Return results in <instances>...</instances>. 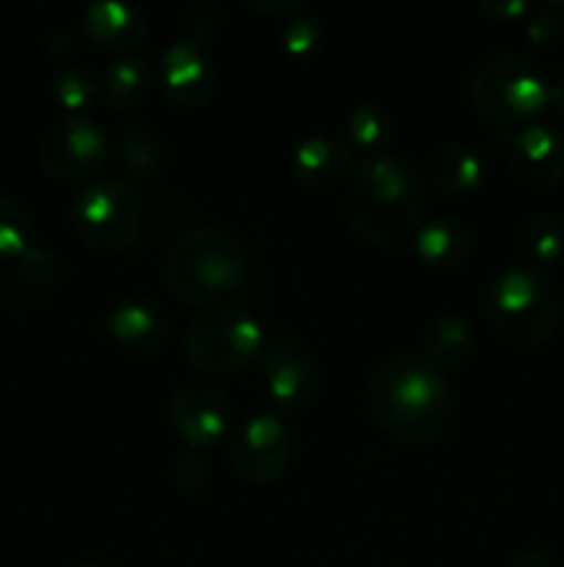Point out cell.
Here are the masks:
<instances>
[{
    "label": "cell",
    "instance_id": "44dd1931",
    "mask_svg": "<svg viewBox=\"0 0 564 567\" xmlns=\"http://www.w3.org/2000/svg\"><path fill=\"white\" fill-rule=\"evenodd\" d=\"M116 164L133 177L149 181L169 164V150L147 127H127L116 144Z\"/></svg>",
    "mask_w": 564,
    "mask_h": 567
},
{
    "label": "cell",
    "instance_id": "ba28073f",
    "mask_svg": "<svg viewBox=\"0 0 564 567\" xmlns=\"http://www.w3.org/2000/svg\"><path fill=\"white\" fill-rule=\"evenodd\" d=\"M293 435L280 415L254 413L230 435V465L247 485L265 487L291 468Z\"/></svg>",
    "mask_w": 564,
    "mask_h": 567
},
{
    "label": "cell",
    "instance_id": "d4e9b609",
    "mask_svg": "<svg viewBox=\"0 0 564 567\" xmlns=\"http://www.w3.org/2000/svg\"><path fill=\"white\" fill-rule=\"evenodd\" d=\"M50 92L53 100L66 111V114H83L92 103L94 92V78L86 66L81 64H61L53 72V81H50Z\"/></svg>",
    "mask_w": 564,
    "mask_h": 567
},
{
    "label": "cell",
    "instance_id": "603a6c76",
    "mask_svg": "<svg viewBox=\"0 0 564 567\" xmlns=\"http://www.w3.org/2000/svg\"><path fill=\"white\" fill-rule=\"evenodd\" d=\"M520 244L531 258V266H551L564 252V225L551 210H534L518 227Z\"/></svg>",
    "mask_w": 564,
    "mask_h": 567
},
{
    "label": "cell",
    "instance_id": "52a82bcc",
    "mask_svg": "<svg viewBox=\"0 0 564 567\" xmlns=\"http://www.w3.org/2000/svg\"><path fill=\"white\" fill-rule=\"evenodd\" d=\"M476 111L492 125H518L547 109V81L529 59L498 53L476 64L468 83Z\"/></svg>",
    "mask_w": 564,
    "mask_h": 567
},
{
    "label": "cell",
    "instance_id": "277c9868",
    "mask_svg": "<svg viewBox=\"0 0 564 567\" xmlns=\"http://www.w3.org/2000/svg\"><path fill=\"white\" fill-rule=\"evenodd\" d=\"M487 319L506 341L540 347L558 327V293L551 277L531 264H512L487 286Z\"/></svg>",
    "mask_w": 564,
    "mask_h": 567
},
{
    "label": "cell",
    "instance_id": "30bf717a",
    "mask_svg": "<svg viewBox=\"0 0 564 567\" xmlns=\"http://www.w3.org/2000/svg\"><path fill=\"white\" fill-rule=\"evenodd\" d=\"M169 424L191 452H205L232 430L230 399L208 382H186L169 399Z\"/></svg>",
    "mask_w": 564,
    "mask_h": 567
},
{
    "label": "cell",
    "instance_id": "cb8c5ba5",
    "mask_svg": "<svg viewBox=\"0 0 564 567\" xmlns=\"http://www.w3.org/2000/svg\"><path fill=\"white\" fill-rule=\"evenodd\" d=\"M326 37L324 17L318 11L299 9L282 22L280 48L291 61H310L321 50Z\"/></svg>",
    "mask_w": 564,
    "mask_h": 567
},
{
    "label": "cell",
    "instance_id": "9c48e42d",
    "mask_svg": "<svg viewBox=\"0 0 564 567\" xmlns=\"http://www.w3.org/2000/svg\"><path fill=\"white\" fill-rule=\"evenodd\" d=\"M108 155V136L86 114H66L42 138L39 164L55 183H81L97 175Z\"/></svg>",
    "mask_w": 564,
    "mask_h": 567
},
{
    "label": "cell",
    "instance_id": "ac0fdd59",
    "mask_svg": "<svg viewBox=\"0 0 564 567\" xmlns=\"http://www.w3.org/2000/svg\"><path fill=\"white\" fill-rule=\"evenodd\" d=\"M426 177L446 197H468L484 181V164L468 144L446 142L431 150Z\"/></svg>",
    "mask_w": 564,
    "mask_h": 567
},
{
    "label": "cell",
    "instance_id": "3957f363",
    "mask_svg": "<svg viewBox=\"0 0 564 567\" xmlns=\"http://www.w3.org/2000/svg\"><path fill=\"white\" fill-rule=\"evenodd\" d=\"M164 277L171 293L188 308H221L243 288L247 252L221 227H188L166 249Z\"/></svg>",
    "mask_w": 564,
    "mask_h": 567
},
{
    "label": "cell",
    "instance_id": "4fadbf2b",
    "mask_svg": "<svg viewBox=\"0 0 564 567\" xmlns=\"http://www.w3.org/2000/svg\"><path fill=\"white\" fill-rule=\"evenodd\" d=\"M506 158L523 186L542 192L564 177V138L547 125H523L509 138Z\"/></svg>",
    "mask_w": 564,
    "mask_h": 567
},
{
    "label": "cell",
    "instance_id": "5bb4252c",
    "mask_svg": "<svg viewBox=\"0 0 564 567\" xmlns=\"http://www.w3.org/2000/svg\"><path fill=\"white\" fill-rule=\"evenodd\" d=\"M105 330L127 352L155 354L169 338V316L155 299L127 293L108 308Z\"/></svg>",
    "mask_w": 564,
    "mask_h": 567
},
{
    "label": "cell",
    "instance_id": "7c38bea8",
    "mask_svg": "<svg viewBox=\"0 0 564 567\" xmlns=\"http://www.w3.org/2000/svg\"><path fill=\"white\" fill-rule=\"evenodd\" d=\"M158 72L164 94L180 109L205 105L216 94V83H219V72L208 50L188 39L166 48Z\"/></svg>",
    "mask_w": 564,
    "mask_h": 567
},
{
    "label": "cell",
    "instance_id": "e575fe53",
    "mask_svg": "<svg viewBox=\"0 0 564 567\" xmlns=\"http://www.w3.org/2000/svg\"><path fill=\"white\" fill-rule=\"evenodd\" d=\"M547 105L556 109V114L564 116V75L556 78L553 83H547Z\"/></svg>",
    "mask_w": 564,
    "mask_h": 567
},
{
    "label": "cell",
    "instance_id": "836d02e7",
    "mask_svg": "<svg viewBox=\"0 0 564 567\" xmlns=\"http://www.w3.org/2000/svg\"><path fill=\"white\" fill-rule=\"evenodd\" d=\"M509 567H558L545 551H523L509 563Z\"/></svg>",
    "mask_w": 564,
    "mask_h": 567
},
{
    "label": "cell",
    "instance_id": "2e32d148",
    "mask_svg": "<svg viewBox=\"0 0 564 567\" xmlns=\"http://www.w3.org/2000/svg\"><path fill=\"white\" fill-rule=\"evenodd\" d=\"M354 172V150L346 138L332 136V133H315L304 138L293 150V177L304 188L324 192L337 186Z\"/></svg>",
    "mask_w": 564,
    "mask_h": 567
},
{
    "label": "cell",
    "instance_id": "1f68e13d",
    "mask_svg": "<svg viewBox=\"0 0 564 567\" xmlns=\"http://www.w3.org/2000/svg\"><path fill=\"white\" fill-rule=\"evenodd\" d=\"M479 11L495 22H514L531 14V3L525 0H484L479 3Z\"/></svg>",
    "mask_w": 564,
    "mask_h": 567
},
{
    "label": "cell",
    "instance_id": "8fae6325",
    "mask_svg": "<svg viewBox=\"0 0 564 567\" xmlns=\"http://www.w3.org/2000/svg\"><path fill=\"white\" fill-rule=\"evenodd\" d=\"M263 385L276 413L293 415L313 408L321 393V371L307 352L293 341H274L260 360Z\"/></svg>",
    "mask_w": 564,
    "mask_h": 567
},
{
    "label": "cell",
    "instance_id": "f1b7e54d",
    "mask_svg": "<svg viewBox=\"0 0 564 567\" xmlns=\"http://www.w3.org/2000/svg\"><path fill=\"white\" fill-rule=\"evenodd\" d=\"M564 25L562 17H558L556 6L545 3L540 9H531V14L525 17V39H529L534 48H553L562 37Z\"/></svg>",
    "mask_w": 564,
    "mask_h": 567
},
{
    "label": "cell",
    "instance_id": "484cf974",
    "mask_svg": "<svg viewBox=\"0 0 564 567\" xmlns=\"http://www.w3.org/2000/svg\"><path fill=\"white\" fill-rule=\"evenodd\" d=\"M33 244V225L20 199L0 194V258L17 260Z\"/></svg>",
    "mask_w": 564,
    "mask_h": 567
},
{
    "label": "cell",
    "instance_id": "9a60e30c",
    "mask_svg": "<svg viewBox=\"0 0 564 567\" xmlns=\"http://www.w3.org/2000/svg\"><path fill=\"white\" fill-rule=\"evenodd\" d=\"M81 31L88 42L111 53H130L147 44L149 20L136 6L119 0H100L83 11Z\"/></svg>",
    "mask_w": 564,
    "mask_h": 567
},
{
    "label": "cell",
    "instance_id": "8992f818",
    "mask_svg": "<svg viewBox=\"0 0 564 567\" xmlns=\"http://www.w3.org/2000/svg\"><path fill=\"white\" fill-rule=\"evenodd\" d=\"M72 227L83 247L116 258L130 252L144 230V205L125 181H92L72 203Z\"/></svg>",
    "mask_w": 564,
    "mask_h": 567
},
{
    "label": "cell",
    "instance_id": "4dcf8cb0",
    "mask_svg": "<svg viewBox=\"0 0 564 567\" xmlns=\"http://www.w3.org/2000/svg\"><path fill=\"white\" fill-rule=\"evenodd\" d=\"M83 31L75 25H66V22H59V25L48 28V33L42 37V50L53 61H70L72 55L81 53L83 48Z\"/></svg>",
    "mask_w": 564,
    "mask_h": 567
},
{
    "label": "cell",
    "instance_id": "ffe728a7",
    "mask_svg": "<svg viewBox=\"0 0 564 567\" xmlns=\"http://www.w3.org/2000/svg\"><path fill=\"white\" fill-rule=\"evenodd\" d=\"M100 92H103V100L111 105V109H136L153 92V66L144 59H133V55H125V59L114 61L111 66H105L103 81H100Z\"/></svg>",
    "mask_w": 564,
    "mask_h": 567
},
{
    "label": "cell",
    "instance_id": "7402d4cb",
    "mask_svg": "<svg viewBox=\"0 0 564 567\" xmlns=\"http://www.w3.org/2000/svg\"><path fill=\"white\" fill-rule=\"evenodd\" d=\"M346 131L352 150L376 155L385 153V144L390 142L393 131H396V120H393L390 109L374 103V100H363L348 111Z\"/></svg>",
    "mask_w": 564,
    "mask_h": 567
},
{
    "label": "cell",
    "instance_id": "d590c367",
    "mask_svg": "<svg viewBox=\"0 0 564 567\" xmlns=\"http://www.w3.org/2000/svg\"><path fill=\"white\" fill-rule=\"evenodd\" d=\"M77 567H100V565H77Z\"/></svg>",
    "mask_w": 564,
    "mask_h": 567
},
{
    "label": "cell",
    "instance_id": "6da1fadb",
    "mask_svg": "<svg viewBox=\"0 0 564 567\" xmlns=\"http://www.w3.org/2000/svg\"><path fill=\"white\" fill-rule=\"evenodd\" d=\"M363 399L370 421L409 446L437 441L457 415L446 371L412 352L382 360L365 382Z\"/></svg>",
    "mask_w": 564,
    "mask_h": 567
},
{
    "label": "cell",
    "instance_id": "f546056e",
    "mask_svg": "<svg viewBox=\"0 0 564 567\" xmlns=\"http://www.w3.org/2000/svg\"><path fill=\"white\" fill-rule=\"evenodd\" d=\"M169 476L180 491L191 493V491H202V487L208 485L210 468L197 452H182L171 460Z\"/></svg>",
    "mask_w": 564,
    "mask_h": 567
},
{
    "label": "cell",
    "instance_id": "e0dca14e",
    "mask_svg": "<svg viewBox=\"0 0 564 567\" xmlns=\"http://www.w3.org/2000/svg\"><path fill=\"white\" fill-rule=\"evenodd\" d=\"M470 252H473V236L457 216H435L429 221H420L415 230V255L429 269H462Z\"/></svg>",
    "mask_w": 564,
    "mask_h": 567
},
{
    "label": "cell",
    "instance_id": "4316f807",
    "mask_svg": "<svg viewBox=\"0 0 564 567\" xmlns=\"http://www.w3.org/2000/svg\"><path fill=\"white\" fill-rule=\"evenodd\" d=\"M14 271L25 286L53 288L61 277V260L44 244H31L20 258L14 260Z\"/></svg>",
    "mask_w": 564,
    "mask_h": 567
},
{
    "label": "cell",
    "instance_id": "d6a6232c",
    "mask_svg": "<svg viewBox=\"0 0 564 567\" xmlns=\"http://www.w3.org/2000/svg\"><path fill=\"white\" fill-rule=\"evenodd\" d=\"M252 11H260V14H285V11H299L304 9L299 0H271V3H265V0H260V3H247Z\"/></svg>",
    "mask_w": 564,
    "mask_h": 567
},
{
    "label": "cell",
    "instance_id": "5b68a950",
    "mask_svg": "<svg viewBox=\"0 0 564 567\" xmlns=\"http://www.w3.org/2000/svg\"><path fill=\"white\" fill-rule=\"evenodd\" d=\"M186 360L208 377H230L258 363L263 354V327L252 313L232 305L202 310L182 338Z\"/></svg>",
    "mask_w": 564,
    "mask_h": 567
},
{
    "label": "cell",
    "instance_id": "83f0119b",
    "mask_svg": "<svg viewBox=\"0 0 564 567\" xmlns=\"http://www.w3.org/2000/svg\"><path fill=\"white\" fill-rule=\"evenodd\" d=\"M221 25V9L213 3H188L186 9H182V17H180V28L182 33H186L188 42H208L210 37H213L216 31H219Z\"/></svg>",
    "mask_w": 564,
    "mask_h": 567
},
{
    "label": "cell",
    "instance_id": "d6986e66",
    "mask_svg": "<svg viewBox=\"0 0 564 567\" xmlns=\"http://www.w3.org/2000/svg\"><path fill=\"white\" fill-rule=\"evenodd\" d=\"M473 347L476 330L462 316H440L424 332V358L442 371L464 363Z\"/></svg>",
    "mask_w": 564,
    "mask_h": 567
},
{
    "label": "cell",
    "instance_id": "7a4b0ae2",
    "mask_svg": "<svg viewBox=\"0 0 564 567\" xmlns=\"http://www.w3.org/2000/svg\"><path fill=\"white\" fill-rule=\"evenodd\" d=\"M426 208L424 181L407 158L393 153L365 155L348 177L343 214L365 244H398L420 227Z\"/></svg>",
    "mask_w": 564,
    "mask_h": 567
}]
</instances>
